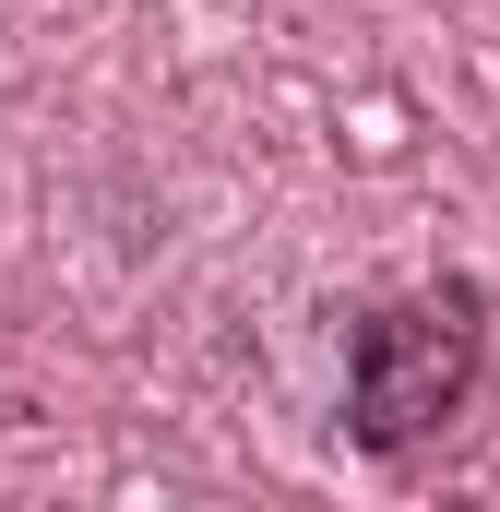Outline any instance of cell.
Here are the masks:
<instances>
[{
	"mask_svg": "<svg viewBox=\"0 0 500 512\" xmlns=\"http://www.w3.org/2000/svg\"><path fill=\"white\" fill-rule=\"evenodd\" d=\"M489 370V286L465 274H429V286H393L358 310L346 334V441L405 465L417 441H441Z\"/></svg>",
	"mask_w": 500,
	"mask_h": 512,
	"instance_id": "obj_1",
	"label": "cell"
}]
</instances>
